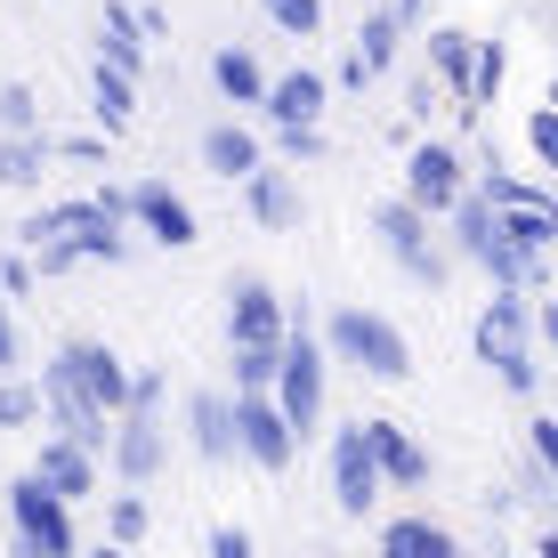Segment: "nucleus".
<instances>
[{"label": "nucleus", "instance_id": "obj_1", "mask_svg": "<svg viewBox=\"0 0 558 558\" xmlns=\"http://www.w3.org/2000/svg\"><path fill=\"white\" fill-rule=\"evenodd\" d=\"M324 349L340 364H356V373H373V380H405L413 373L405 332H397L389 316H373V307H340V316L324 324Z\"/></svg>", "mask_w": 558, "mask_h": 558}, {"label": "nucleus", "instance_id": "obj_2", "mask_svg": "<svg viewBox=\"0 0 558 558\" xmlns=\"http://www.w3.org/2000/svg\"><path fill=\"white\" fill-rule=\"evenodd\" d=\"M276 405L292 421V437H307L324 421V340L307 332V307L292 316V340H283V373H276Z\"/></svg>", "mask_w": 558, "mask_h": 558}, {"label": "nucleus", "instance_id": "obj_3", "mask_svg": "<svg viewBox=\"0 0 558 558\" xmlns=\"http://www.w3.org/2000/svg\"><path fill=\"white\" fill-rule=\"evenodd\" d=\"M477 356H486L494 373H502V389H518V397L543 380V364L526 356V300H518V292L486 300V316H477Z\"/></svg>", "mask_w": 558, "mask_h": 558}, {"label": "nucleus", "instance_id": "obj_4", "mask_svg": "<svg viewBox=\"0 0 558 558\" xmlns=\"http://www.w3.org/2000/svg\"><path fill=\"white\" fill-rule=\"evenodd\" d=\"M9 518H16V534H25L41 558H73V502H65V494H49L33 470L9 486Z\"/></svg>", "mask_w": 558, "mask_h": 558}, {"label": "nucleus", "instance_id": "obj_5", "mask_svg": "<svg viewBox=\"0 0 558 558\" xmlns=\"http://www.w3.org/2000/svg\"><path fill=\"white\" fill-rule=\"evenodd\" d=\"M41 397H49V421H57V437H65V446H82V453H106V446H113V421L89 405L82 389H73V373H65L57 356L41 364Z\"/></svg>", "mask_w": 558, "mask_h": 558}, {"label": "nucleus", "instance_id": "obj_6", "mask_svg": "<svg viewBox=\"0 0 558 558\" xmlns=\"http://www.w3.org/2000/svg\"><path fill=\"white\" fill-rule=\"evenodd\" d=\"M227 340H235V349H283V340H292V307L267 292L259 276H243L235 292H227Z\"/></svg>", "mask_w": 558, "mask_h": 558}, {"label": "nucleus", "instance_id": "obj_7", "mask_svg": "<svg viewBox=\"0 0 558 558\" xmlns=\"http://www.w3.org/2000/svg\"><path fill=\"white\" fill-rule=\"evenodd\" d=\"M380 486H389V477H380V461H373V437H364V421H349V429L332 437V502L349 518H364L380 502Z\"/></svg>", "mask_w": 558, "mask_h": 558}, {"label": "nucleus", "instance_id": "obj_8", "mask_svg": "<svg viewBox=\"0 0 558 558\" xmlns=\"http://www.w3.org/2000/svg\"><path fill=\"white\" fill-rule=\"evenodd\" d=\"M380 235H389V259L405 267L413 283H429V292L446 283V252L429 243V219H421V210H413L405 195H397V203H380Z\"/></svg>", "mask_w": 558, "mask_h": 558}, {"label": "nucleus", "instance_id": "obj_9", "mask_svg": "<svg viewBox=\"0 0 558 558\" xmlns=\"http://www.w3.org/2000/svg\"><path fill=\"white\" fill-rule=\"evenodd\" d=\"M57 364L73 373V389H82L106 421L130 413V373H122V356H113V349H98V340H73V349H57Z\"/></svg>", "mask_w": 558, "mask_h": 558}, {"label": "nucleus", "instance_id": "obj_10", "mask_svg": "<svg viewBox=\"0 0 558 558\" xmlns=\"http://www.w3.org/2000/svg\"><path fill=\"white\" fill-rule=\"evenodd\" d=\"M235 446L252 453L259 470H292L300 437H292V421H283L276 397H235Z\"/></svg>", "mask_w": 558, "mask_h": 558}, {"label": "nucleus", "instance_id": "obj_11", "mask_svg": "<svg viewBox=\"0 0 558 558\" xmlns=\"http://www.w3.org/2000/svg\"><path fill=\"white\" fill-rule=\"evenodd\" d=\"M470 186H461V154L453 146H413V162H405V203L421 210V219H437V210H453Z\"/></svg>", "mask_w": 558, "mask_h": 558}, {"label": "nucleus", "instance_id": "obj_12", "mask_svg": "<svg viewBox=\"0 0 558 558\" xmlns=\"http://www.w3.org/2000/svg\"><path fill=\"white\" fill-rule=\"evenodd\" d=\"M130 219H138L162 252H186V243H195V210H186V195H170L162 179H138V186H130Z\"/></svg>", "mask_w": 558, "mask_h": 558}, {"label": "nucleus", "instance_id": "obj_13", "mask_svg": "<svg viewBox=\"0 0 558 558\" xmlns=\"http://www.w3.org/2000/svg\"><path fill=\"white\" fill-rule=\"evenodd\" d=\"M162 461H170V437H162L154 413H122V421H113V470H122L130 486H146Z\"/></svg>", "mask_w": 558, "mask_h": 558}, {"label": "nucleus", "instance_id": "obj_14", "mask_svg": "<svg viewBox=\"0 0 558 558\" xmlns=\"http://www.w3.org/2000/svg\"><path fill=\"white\" fill-rule=\"evenodd\" d=\"M203 170H210V179H227V186H243L252 170H267V154H259V138L243 122H210L203 130Z\"/></svg>", "mask_w": 558, "mask_h": 558}, {"label": "nucleus", "instance_id": "obj_15", "mask_svg": "<svg viewBox=\"0 0 558 558\" xmlns=\"http://www.w3.org/2000/svg\"><path fill=\"white\" fill-rule=\"evenodd\" d=\"M324 89H332V82H324V73H283V82H267V122H276V130H316V113H324Z\"/></svg>", "mask_w": 558, "mask_h": 558}, {"label": "nucleus", "instance_id": "obj_16", "mask_svg": "<svg viewBox=\"0 0 558 558\" xmlns=\"http://www.w3.org/2000/svg\"><path fill=\"white\" fill-rule=\"evenodd\" d=\"M98 65L130 73V82H138V65H146V33H138V9H122V0H106V16H98Z\"/></svg>", "mask_w": 558, "mask_h": 558}, {"label": "nucleus", "instance_id": "obj_17", "mask_svg": "<svg viewBox=\"0 0 558 558\" xmlns=\"http://www.w3.org/2000/svg\"><path fill=\"white\" fill-rule=\"evenodd\" d=\"M33 477H41L49 494H65V502H82V494H98V453L49 437V446H41V470H33Z\"/></svg>", "mask_w": 558, "mask_h": 558}, {"label": "nucleus", "instance_id": "obj_18", "mask_svg": "<svg viewBox=\"0 0 558 558\" xmlns=\"http://www.w3.org/2000/svg\"><path fill=\"white\" fill-rule=\"evenodd\" d=\"M494 219H502V243H510V252L526 259V267H543V252L558 243V235H550V195H534V203H502Z\"/></svg>", "mask_w": 558, "mask_h": 558}, {"label": "nucleus", "instance_id": "obj_19", "mask_svg": "<svg viewBox=\"0 0 558 558\" xmlns=\"http://www.w3.org/2000/svg\"><path fill=\"white\" fill-rule=\"evenodd\" d=\"M364 437H373V461H380L389 486H421V477H429V453H421L397 421H364Z\"/></svg>", "mask_w": 558, "mask_h": 558}, {"label": "nucleus", "instance_id": "obj_20", "mask_svg": "<svg viewBox=\"0 0 558 558\" xmlns=\"http://www.w3.org/2000/svg\"><path fill=\"white\" fill-rule=\"evenodd\" d=\"M243 203H252L259 227H300V186H292V170H276V162L243 179Z\"/></svg>", "mask_w": 558, "mask_h": 558}, {"label": "nucleus", "instance_id": "obj_21", "mask_svg": "<svg viewBox=\"0 0 558 558\" xmlns=\"http://www.w3.org/2000/svg\"><path fill=\"white\" fill-rule=\"evenodd\" d=\"M186 421H195V453H203V461H227V453H243V446H235V405H227L219 389H203L195 405H186Z\"/></svg>", "mask_w": 558, "mask_h": 558}, {"label": "nucleus", "instance_id": "obj_22", "mask_svg": "<svg viewBox=\"0 0 558 558\" xmlns=\"http://www.w3.org/2000/svg\"><path fill=\"white\" fill-rule=\"evenodd\" d=\"M380 558H461L446 526H429V518H397V526H380Z\"/></svg>", "mask_w": 558, "mask_h": 558}, {"label": "nucleus", "instance_id": "obj_23", "mask_svg": "<svg viewBox=\"0 0 558 558\" xmlns=\"http://www.w3.org/2000/svg\"><path fill=\"white\" fill-rule=\"evenodd\" d=\"M210 82H219L235 106H267V73H259L252 49H219V57H210Z\"/></svg>", "mask_w": 558, "mask_h": 558}, {"label": "nucleus", "instance_id": "obj_24", "mask_svg": "<svg viewBox=\"0 0 558 558\" xmlns=\"http://www.w3.org/2000/svg\"><path fill=\"white\" fill-rule=\"evenodd\" d=\"M429 65L437 73H446V89H453V98L461 106H470V73H477V41H470V33H429Z\"/></svg>", "mask_w": 558, "mask_h": 558}, {"label": "nucleus", "instance_id": "obj_25", "mask_svg": "<svg viewBox=\"0 0 558 558\" xmlns=\"http://www.w3.org/2000/svg\"><path fill=\"white\" fill-rule=\"evenodd\" d=\"M397 41H405V25H397L389 9H373V16H364V25H356V57H364V73H389Z\"/></svg>", "mask_w": 558, "mask_h": 558}, {"label": "nucleus", "instance_id": "obj_26", "mask_svg": "<svg viewBox=\"0 0 558 558\" xmlns=\"http://www.w3.org/2000/svg\"><path fill=\"white\" fill-rule=\"evenodd\" d=\"M130 113H138V82L113 73V65H98V122L106 130H130Z\"/></svg>", "mask_w": 558, "mask_h": 558}, {"label": "nucleus", "instance_id": "obj_27", "mask_svg": "<svg viewBox=\"0 0 558 558\" xmlns=\"http://www.w3.org/2000/svg\"><path fill=\"white\" fill-rule=\"evenodd\" d=\"M283 349H235V397H276Z\"/></svg>", "mask_w": 558, "mask_h": 558}, {"label": "nucleus", "instance_id": "obj_28", "mask_svg": "<svg viewBox=\"0 0 558 558\" xmlns=\"http://www.w3.org/2000/svg\"><path fill=\"white\" fill-rule=\"evenodd\" d=\"M49 162V138H0V186H33Z\"/></svg>", "mask_w": 558, "mask_h": 558}, {"label": "nucleus", "instance_id": "obj_29", "mask_svg": "<svg viewBox=\"0 0 558 558\" xmlns=\"http://www.w3.org/2000/svg\"><path fill=\"white\" fill-rule=\"evenodd\" d=\"M41 413H49L41 380H0V429H25V421H41Z\"/></svg>", "mask_w": 558, "mask_h": 558}, {"label": "nucleus", "instance_id": "obj_30", "mask_svg": "<svg viewBox=\"0 0 558 558\" xmlns=\"http://www.w3.org/2000/svg\"><path fill=\"white\" fill-rule=\"evenodd\" d=\"M502 73H510V49H502V41H477V73H470V113H477V106H494Z\"/></svg>", "mask_w": 558, "mask_h": 558}, {"label": "nucleus", "instance_id": "obj_31", "mask_svg": "<svg viewBox=\"0 0 558 558\" xmlns=\"http://www.w3.org/2000/svg\"><path fill=\"white\" fill-rule=\"evenodd\" d=\"M0 130H9V138H41V98H33V89H0Z\"/></svg>", "mask_w": 558, "mask_h": 558}, {"label": "nucleus", "instance_id": "obj_32", "mask_svg": "<svg viewBox=\"0 0 558 558\" xmlns=\"http://www.w3.org/2000/svg\"><path fill=\"white\" fill-rule=\"evenodd\" d=\"M154 526V518H146V502H138V494H113V502H106V543H138V534Z\"/></svg>", "mask_w": 558, "mask_h": 558}, {"label": "nucleus", "instance_id": "obj_33", "mask_svg": "<svg viewBox=\"0 0 558 558\" xmlns=\"http://www.w3.org/2000/svg\"><path fill=\"white\" fill-rule=\"evenodd\" d=\"M259 9H267V25H276V33H300V41L324 25V0H259Z\"/></svg>", "mask_w": 558, "mask_h": 558}, {"label": "nucleus", "instance_id": "obj_34", "mask_svg": "<svg viewBox=\"0 0 558 558\" xmlns=\"http://www.w3.org/2000/svg\"><path fill=\"white\" fill-rule=\"evenodd\" d=\"M526 146L543 154V170L558 179V113H550V106H543V113H534V122H526Z\"/></svg>", "mask_w": 558, "mask_h": 558}, {"label": "nucleus", "instance_id": "obj_35", "mask_svg": "<svg viewBox=\"0 0 558 558\" xmlns=\"http://www.w3.org/2000/svg\"><path fill=\"white\" fill-rule=\"evenodd\" d=\"M65 267H82V243H73V235H57V243L33 252V276H65Z\"/></svg>", "mask_w": 558, "mask_h": 558}, {"label": "nucleus", "instance_id": "obj_36", "mask_svg": "<svg viewBox=\"0 0 558 558\" xmlns=\"http://www.w3.org/2000/svg\"><path fill=\"white\" fill-rule=\"evenodd\" d=\"M276 146H283V162H316V154H324L316 130H276Z\"/></svg>", "mask_w": 558, "mask_h": 558}, {"label": "nucleus", "instance_id": "obj_37", "mask_svg": "<svg viewBox=\"0 0 558 558\" xmlns=\"http://www.w3.org/2000/svg\"><path fill=\"white\" fill-rule=\"evenodd\" d=\"M0 292L25 300V292H33V259H0Z\"/></svg>", "mask_w": 558, "mask_h": 558}, {"label": "nucleus", "instance_id": "obj_38", "mask_svg": "<svg viewBox=\"0 0 558 558\" xmlns=\"http://www.w3.org/2000/svg\"><path fill=\"white\" fill-rule=\"evenodd\" d=\"M210 558H252V534H243V526H219V534H210Z\"/></svg>", "mask_w": 558, "mask_h": 558}, {"label": "nucleus", "instance_id": "obj_39", "mask_svg": "<svg viewBox=\"0 0 558 558\" xmlns=\"http://www.w3.org/2000/svg\"><path fill=\"white\" fill-rule=\"evenodd\" d=\"M534 453H543V470L558 477V421H534Z\"/></svg>", "mask_w": 558, "mask_h": 558}, {"label": "nucleus", "instance_id": "obj_40", "mask_svg": "<svg viewBox=\"0 0 558 558\" xmlns=\"http://www.w3.org/2000/svg\"><path fill=\"white\" fill-rule=\"evenodd\" d=\"M9 364H16V324H9V292H0V380H9Z\"/></svg>", "mask_w": 558, "mask_h": 558}, {"label": "nucleus", "instance_id": "obj_41", "mask_svg": "<svg viewBox=\"0 0 558 558\" xmlns=\"http://www.w3.org/2000/svg\"><path fill=\"white\" fill-rule=\"evenodd\" d=\"M421 9H429V0H397L389 16H397V25H421Z\"/></svg>", "mask_w": 558, "mask_h": 558}, {"label": "nucleus", "instance_id": "obj_42", "mask_svg": "<svg viewBox=\"0 0 558 558\" xmlns=\"http://www.w3.org/2000/svg\"><path fill=\"white\" fill-rule=\"evenodd\" d=\"M534 324H543V340H550V349H558V307H543V316H534Z\"/></svg>", "mask_w": 558, "mask_h": 558}, {"label": "nucleus", "instance_id": "obj_43", "mask_svg": "<svg viewBox=\"0 0 558 558\" xmlns=\"http://www.w3.org/2000/svg\"><path fill=\"white\" fill-rule=\"evenodd\" d=\"M9 558H41V550H33V543H25V534H16V543H9Z\"/></svg>", "mask_w": 558, "mask_h": 558}, {"label": "nucleus", "instance_id": "obj_44", "mask_svg": "<svg viewBox=\"0 0 558 558\" xmlns=\"http://www.w3.org/2000/svg\"><path fill=\"white\" fill-rule=\"evenodd\" d=\"M89 558H130V550H122V543H106V550H89Z\"/></svg>", "mask_w": 558, "mask_h": 558}, {"label": "nucleus", "instance_id": "obj_45", "mask_svg": "<svg viewBox=\"0 0 558 558\" xmlns=\"http://www.w3.org/2000/svg\"><path fill=\"white\" fill-rule=\"evenodd\" d=\"M543 558H558V526H550V534H543Z\"/></svg>", "mask_w": 558, "mask_h": 558}, {"label": "nucleus", "instance_id": "obj_46", "mask_svg": "<svg viewBox=\"0 0 558 558\" xmlns=\"http://www.w3.org/2000/svg\"><path fill=\"white\" fill-rule=\"evenodd\" d=\"M550 235H558V186H550Z\"/></svg>", "mask_w": 558, "mask_h": 558}, {"label": "nucleus", "instance_id": "obj_47", "mask_svg": "<svg viewBox=\"0 0 558 558\" xmlns=\"http://www.w3.org/2000/svg\"><path fill=\"white\" fill-rule=\"evenodd\" d=\"M550 113H558V82H550Z\"/></svg>", "mask_w": 558, "mask_h": 558}]
</instances>
